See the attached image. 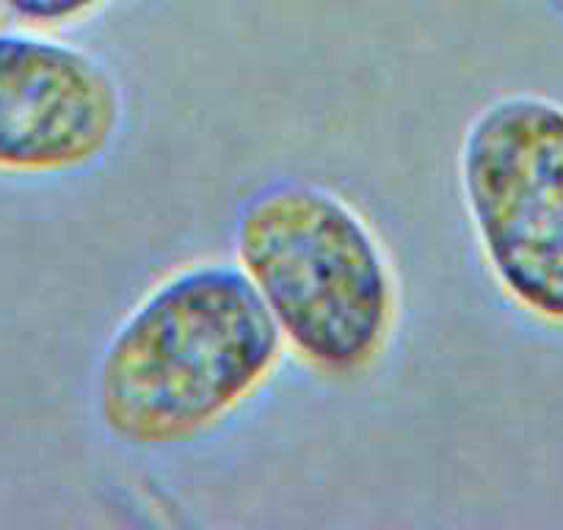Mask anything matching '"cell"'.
Instances as JSON below:
<instances>
[{
  "label": "cell",
  "mask_w": 563,
  "mask_h": 530,
  "mask_svg": "<svg viewBox=\"0 0 563 530\" xmlns=\"http://www.w3.org/2000/svg\"><path fill=\"white\" fill-rule=\"evenodd\" d=\"M285 365L279 332L232 257L188 260L113 323L91 378L95 423L128 453L191 451L252 412Z\"/></svg>",
  "instance_id": "1"
},
{
  "label": "cell",
  "mask_w": 563,
  "mask_h": 530,
  "mask_svg": "<svg viewBox=\"0 0 563 530\" xmlns=\"http://www.w3.org/2000/svg\"><path fill=\"white\" fill-rule=\"evenodd\" d=\"M232 263L263 301L288 362L327 387L384 371L406 318L404 277L376 221L340 188L276 177L243 199Z\"/></svg>",
  "instance_id": "2"
},
{
  "label": "cell",
  "mask_w": 563,
  "mask_h": 530,
  "mask_svg": "<svg viewBox=\"0 0 563 530\" xmlns=\"http://www.w3.org/2000/svg\"><path fill=\"white\" fill-rule=\"evenodd\" d=\"M456 191L492 290L563 332V102L539 91L484 102L459 139Z\"/></svg>",
  "instance_id": "3"
},
{
  "label": "cell",
  "mask_w": 563,
  "mask_h": 530,
  "mask_svg": "<svg viewBox=\"0 0 563 530\" xmlns=\"http://www.w3.org/2000/svg\"><path fill=\"white\" fill-rule=\"evenodd\" d=\"M124 128L128 91L100 53L51 31H0V175H91Z\"/></svg>",
  "instance_id": "4"
},
{
  "label": "cell",
  "mask_w": 563,
  "mask_h": 530,
  "mask_svg": "<svg viewBox=\"0 0 563 530\" xmlns=\"http://www.w3.org/2000/svg\"><path fill=\"white\" fill-rule=\"evenodd\" d=\"M117 3L122 0H0V9L25 29L62 34L95 23Z\"/></svg>",
  "instance_id": "5"
},
{
  "label": "cell",
  "mask_w": 563,
  "mask_h": 530,
  "mask_svg": "<svg viewBox=\"0 0 563 530\" xmlns=\"http://www.w3.org/2000/svg\"><path fill=\"white\" fill-rule=\"evenodd\" d=\"M544 7L550 9L558 20H563V0H544Z\"/></svg>",
  "instance_id": "6"
}]
</instances>
